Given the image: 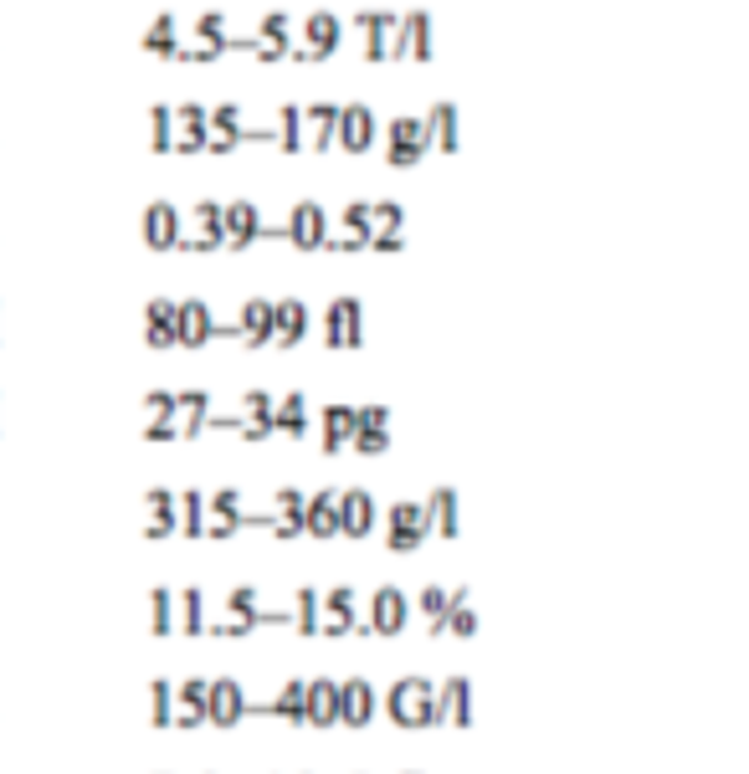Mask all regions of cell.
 <instances>
[{
  "label": "cell",
  "instance_id": "22",
  "mask_svg": "<svg viewBox=\"0 0 749 774\" xmlns=\"http://www.w3.org/2000/svg\"><path fill=\"white\" fill-rule=\"evenodd\" d=\"M380 713V693L364 677H344L339 682V723L344 728H370Z\"/></svg>",
  "mask_w": 749,
  "mask_h": 774
},
{
  "label": "cell",
  "instance_id": "24",
  "mask_svg": "<svg viewBox=\"0 0 749 774\" xmlns=\"http://www.w3.org/2000/svg\"><path fill=\"white\" fill-rule=\"evenodd\" d=\"M257 62H282L288 57V47H293V16L288 11H268L262 21H257Z\"/></svg>",
  "mask_w": 749,
  "mask_h": 774
},
{
  "label": "cell",
  "instance_id": "28",
  "mask_svg": "<svg viewBox=\"0 0 749 774\" xmlns=\"http://www.w3.org/2000/svg\"><path fill=\"white\" fill-rule=\"evenodd\" d=\"M237 339L247 349H268L272 344V298H247V303H241Z\"/></svg>",
  "mask_w": 749,
  "mask_h": 774
},
{
  "label": "cell",
  "instance_id": "6",
  "mask_svg": "<svg viewBox=\"0 0 749 774\" xmlns=\"http://www.w3.org/2000/svg\"><path fill=\"white\" fill-rule=\"evenodd\" d=\"M319 636H329V641L360 636V595L349 585L319 590Z\"/></svg>",
  "mask_w": 749,
  "mask_h": 774
},
{
  "label": "cell",
  "instance_id": "16",
  "mask_svg": "<svg viewBox=\"0 0 749 774\" xmlns=\"http://www.w3.org/2000/svg\"><path fill=\"white\" fill-rule=\"evenodd\" d=\"M313 329L303 298H272V349H298Z\"/></svg>",
  "mask_w": 749,
  "mask_h": 774
},
{
  "label": "cell",
  "instance_id": "8",
  "mask_svg": "<svg viewBox=\"0 0 749 774\" xmlns=\"http://www.w3.org/2000/svg\"><path fill=\"white\" fill-rule=\"evenodd\" d=\"M221 227H227V247L231 252H247L252 241H282V227H268L262 221V211H257V201H227L221 205Z\"/></svg>",
  "mask_w": 749,
  "mask_h": 774
},
{
  "label": "cell",
  "instance_id": "10",
  "mask_svg": "<svg viewBox=\"0 0 749 774\" xmlns=\"http://www.w3.org/2000/svg\"><path fill=\"white\" fill-rule=\"evenodd\" d=\"M323 344L329 349H360L364 344V308L360 298H334L323 308Z\"/></svg>",
  "mask_w": 749,
  "mask_h": 774
},
{
  "label": "cell",
  "instance_id": "11",
  "mask_svg": "<svg viewBox=\"0 0 749 774\" xmlns=\"http://www.w3.org/2000/svg\"><path fill=\"white\" fill-rule=\"evenodd\" d=\"M421 144H427V154L437 149V154H457L462 149V113H457L452 98H437V103L421 113Z\"/></svg>",
  "mask_w": 749,
  "mask_h": 774
},
{
  "label": "cell",
  "instance_id": "15",
  "mask_svg": "<svg viewBox=\"0 0 749 774\" xmlns=\"http://www.w3.org/2000/svg\"><path fill=\"white\" fill-rule=\"evenodd\" d=\"M216 339V313L201 298H180L174 303V349H201Z\"/></svg>",
  "mask_w": 749,
  "mask_h": 774
},
{
  "label": "cell",
  "instance_id": "40",
  "mask_svg": "<svg viewBox=\"0 0 749 774\" xmlns=\"http://www.w3.org/2000/svg\"><path fill=\"white\" fill-rule=\"evenodd\" d=\"M206 621H211V611H206V590L186 585L180 595H174V631H180V636H206Z\"/></svg>",
  "mask_w": 749,
  "mask_h": 774
},
{
  "label": "cell",
  "instance_id": "4",
  "mask_svg": "<svg viewBox=\"0 0 749 774\" xmlns=\"http://www.w3.org/2000/svg\"><path fill=\"white\" fill-rule=\"evenodd\" d=\"M227 52H257V37H231L227 16L221 11H201L196 16V47H186V62H221Z\"/></svg>",
  "mask_w": 749,
  "mask_h": 774
},
{
  "label": "cell",
  "instance_id": "53",
  "mask_svg": "<svg viewBox=\"0 0 749 774\" xmlns=\"http://www.w3.org/2000/svg\"><path fill=\"white\" fill-rule=\"evenodd\" d=\"M401 247H406V237H401V231H374L364 252H386V257H396V252H401Z\"/></svg>",
  "mask_w": 749,
  "mask_h": 774
},
{
  "label": "cell",
  "instance_id": "25",
  "mask_svg": "<svg viewBox=\"0 0 749 774\" xmlns=\"http://www.w3.org/2000/svg\"><path fill=\"white\" fill-rule=\"evenodd\" d=\"M421 513H427L431 534L462 539V497H457V487H431V497L421 503Z\"/></svg>",
  "mask_w": 749,
  "mask_h": 774
},
{
  "label": "cell",
  "instance_id": "2",
  "mask_svg": "<svg viewBox=\"0 0 749 774\" xmlns=\"http://www.w3.org/2000/svg\"><path fill=\"white\" fill-rule=\"evenodd\" d=\"M339 41H344V16L308 11L303 27H298V37H293V47H288V62H303V68H313V62H329V57L339 52Z\"/></svg>",
  "mask_w": 749,
  "mask_h": 774
},
{
  "label": "cell",
  "instance_id": "41",
  "mask_svg": "<svg viewBox=\"0 0 749 774\" xmlns=\"http://www.w3.org/2000/svg\"><path fill=\"white\" fill-rule=\"evenodd\" d=\"M144 344L174 349V298H149L144 303Z\"/></svg>",
  "mask_w": 749,
  "mask_h": 774
},
{
  "label": "cell",
  "instance_id": "7",
  "mask_svg": "<svg viewBox=\"0 0 749 774\" xmlns=\"http://www.w3.org/2000/svg\"><path fill=\"white\" fill-rule=\"evenodd\" d=\"M329 211L319 201H293L288 221H282V241L293 247V252H323V241H329Z\"/></svg>",
  "mask_w": 749,
  "mask_h": 774
},
{
  "label": "cell",
  "instance_id": "38",
  "mask_svg": "<svg viewBox=\"0 0 749 774\" xmlns=\"http://www.w3.org/2000/svg\"><path fill=\"white\" fill-rule=\"evenodd\" d=\"M144 513H149L144 539H174V534H180V523H174V493H170V487H149V493H144Z\"/></svg>",
  "mask_w": 749,
  "mask_h": 774
},
{
  "label": "cell",
  "instance_id": "26",
  "mask_svg": "<svg viewBox=\"0 0 749 774\" xmlns=\"http://www.w3.org/2000/svg\"><path fill=\"white\" fill-rule=\"evenodd\" d=\"M174 139L170 154H201L206 149V103H174Z\"/></svg>",
  "mask_w": 749,
  "mask_h": 774
},
{
  "label": "cell",
  "instance_id": "27",
  "mask_svg": "<svg viewBox=\"0 0 749 774\" xmlns=\"http://www.w3.org/2000/svg\"><path fill=\"white\" fill-rule=\"evenodd\" d=\"M170 728H180V734H190V728H206V677H186L180 687H174Z\"/></svg>",
  "mask_w": 749,
  "mask_h": 774
},
{
  "label": "cell",
  "instance_id": "54",
  "mask_svg": "<svg viewBox=\"0 0 749 774\" xmlns=\"http://www.w3.org/2000/svg\"><path fill=\"white\" fill-rule=\"evenodd\" d=\"M411 774H416V770H411Z\"/></svg>",
  "mask_w": 749,
  "mask_h": 774
},
{
  "label": "cell",
  "instance_id": "39",
  "mask_svg": "<svg viewBox=\"0 0 749 774\" xmlns=\"http://www.w3.org/2000/svg\"><path fill=\"white\" fill-rule=\"evenodd\" d=\"M319 441L323 452L339 456L354 441V405H323V421H319Z\"/></svg>",
  "mask_w": 749,
  "mask_h": 774
},
{
  "label": "cell",
  "instance_id": "31",
  "mask_svg": "<svg viewBox=\"0 0 749 774\" xmlns=\"http://www.w3.org/2000/svg\"><path fill=\"white\" fill-rule=\"evenodd\" d=\"M149 57H164V62H186V41H180V27H174V11H160L149 21V31L139 37Z\"/></svg>",
  "mask_w": 749,
  "mask_h": 774
},
{
  "label": "cell",
  "instance_id": "51",
  "mask_svg": "<svg viewBox=\"0 0 749 774\" xmlns=\"http://www.w3.org/2000/svg\"><path fill=\"white\" fill-rule=\"evenodd\" d=\"M401 227H406L401 201H370V237L374 231H401Z\"/></svg>",
  "mask_w": 749,
  "mask_h": 774
},
{
  "label": "cell",
  "instance_id": "52",
  "mask_svg": "<svg viewBox=\"0 0 749 774\" xmlns=\"http://www.w3.org/2000/svg\"><path fill=\"white\" fill-rule=\"evenodd\" d=\"M303 503H308V493L303 487H278V493H272V519H293V523H303Z\"/></svg>",
  "mask_w": 749,
  "mask_h": 774
},
{
  "label": "cell",
  "instance_id": "48",
  "mask_svg": "<svg viewBox=\"0 0 749 774\" xmlns=\"http://www.w3.org/2000/svg\"><path fill=\"white\" fill-rule=\"evenodd\" d=\"M416 611L427 615V636H442V611H447V585H421Z\"/></svg>",
  "mask_w": 749,
  "mask_h": 774
},
{
  "label": "cell",
  "instance_id": "35",
  "mask_svg": "<svg viewBox=\"0 0 749 774\" xmlns=\"http://www.w3.org/2000/svg\"><path fill=\"white\" fill-rule=\"evenodd\" d=\"M174 436L180 441H196L201 436V426H206V411H211V395L206 390H174Z\"/></svg>",
  "mask_w": 749,
  "mask_h": 774
},
{
  "label": "cell",
  "instance_id": "32",
  "mask_svg": "<svg viewBox=\"0 0 749 774\" xmlns=\"http://www.w3.org/2000/svg\"><path fill=\"white\" fill-rule=\"evenodd\" d=\"M442 636H457V641L478 636V611H472V590H468V585H452V590H447Z\"/></svg>",
  "mask_w": 749,
  "mask_h": 774
},
{
  "label": "cell",
  "instance_id": "29",
  "mask_svg": "<svg viewBox=\"0 0 749 774\" xmlns=\"http://www.w3.org/2000/svg\"><path fill=\"white\" fill-rule=\"evenodd\" d=\"M303 534L339 539V487H319V493L303 503Z\"/></svg>",
  "mask_w": 749,
  "mask_h": 774
},
{
  "label": "cell",
  "instance_id": "5",
  "mask_svg": "<svg viewBox=\"0 0 749 774\" xmlns=\"http://www.w3.org/2000/svg\"><path fill=\"white\" fill-rule=\"evenodd\" d=\"M354 27L364 31V62H406L401 47V16L396 11H360Z\"/></svg>",
  "mask_w": 749,
  "mask_h": 774
},
{
  "label": "cell",
  "instance_id": "45",
  "mask_svg": "<svg viewBox=\"0 0 749 774\" xmlns=\"http://www.w3.org/2000/svg\"><path fill=\"white\" fill-rule=\"evenodd\" d=\"M257 605H262L257 585H231L227 601H221V611H227V621H237V626H241V636H252V631H257Z\"/></svg>",
  "mask_w": 749,
  "mask_h": 774
},
{
  "label": "cell",
  "instance_id": "47",
  "mask_svg": "<svg viewBox=\"0 0 749 774\" xmlns=\"http://www.w3.org/2000/svg\"><path fill=\"white\" fill-rule=\"evenodd\" d=\"M149 631L154 636H174V590L170 585H154L149 590Z\"/></svg>",
  "mask_w": 749,
  "mask_h": 774
},
{
  "label": "cell",
  "instance_id": "34",
  "mask_svg": "<svg viewBox=\"0 0 749 774\" xmlns=\"http://www.w3.org/2000/svg\"><path fill=\"white\" fill-rule=\"evenodd\" d=\"M401 47H406V62H421L427 68L437 41H431V11H406L401 16Z\"/></svg>",
  "mask_w": 749,
  "mask_h": 774
},
{
  "label": "cell",
  "instance_id": "49",
  "mask_svg": "<svg viewBox=\"0 0 749 774\" xmlns=\"http://www.w3.org/2000/svg\"><path fill=\"white\" fill-rule=\"evenodd\" d=\"M170 139H174V113H170V103H154L149 108V149L170 154Z\"/></svg>",
  "mask_w": 749,
  "mask_h": 774
},
{
  "label": "cell",
  "instance_id": "30",
  "mask_svg": "<svg viewBox=\"0 0 749 774\" xmlns=\"http://www.w3.org/2000/svg\"><path fill=\"white\" fill-rule=\"evenodd\" d=\"M237 405H241V431H237V436L252 441V446H257V441H268L272 436V405H278V401H272L268 390H247Z\"/></svg>",
  "mask_w": 749,
  "mask_h": 774
},
{
  "label": "cell",
  "instance_id": "50",
  "mask_svg": "<svg viewBox=\"0 0 749 774\" xmlns=\"http://www.w3.org/2000/svg\"><path fill=\"white\" fill-rule=\"evenodd\" d=\"M170 707H174V682L154 677L149 682V723H154V728H170Z\"/></svg>",
  "mask_w": 749,
  "mask_h": 774
},
{
  "label": "cell",
  "instance_id": "1",
  "mask_svg": "<svg viewBox=\"0 0 749 774\" xmlns=\"http://www.w3.org/2000/svg\"><path fill=\"white\" fill-rule=\"evenodd\" d=\"M386 718L396 728H437V682L401 677L386 693Z\"/></svg>",
  "mask_w": 749,
  "mask_h": 774
},
{
  "label": "cell",
  "instance_id": "9",
  "mask_svg": "<svg viewBox=\"0 0 749 774\" xmlns=\"http://www.w3.org/2000/svg\"><path fill=\"white\" fill-rule=\"evenodd\" d=\"M427 513H421V503L416 497H401V503H390L386 513V549L390 554H411V549L427 544Z\"/></svg>",
  "mask_w": 749,
  "mask_h": 774
},
{
  "label": "cell",
  "instance_id": "44",
  "mask_svg": "<svg viewBox=\"0 0 749 774\" xmlns=\"http://www.w3.org/2000/svg\"><path fill=\"white\" fill-rule=\"evenodd\" d=\"M272 134H278L282 154H303L308 149V129H303V108L298 103H282L278 119H272Z\"/></svg>",
  "mask_w": 749,
  "mask_h": 774
},
{
  "label": "cell",
  "instance_id": "37",
  "mask_svg": "<svg viewBox=\"0 0 749 774\" xmlns=\"http://www.w3.org/2000/svg\"><path fill=\"white\" fill-rule=\"evenodd\" d=\"M272 436H288V441H303L308 436V395L293 390L272 405Z\"/></svg>",
  "mask_w": 749,
  "mask_h": 774
},
{
  "label": "cell",
  "instance_id": "42",
  "mask_svg": "<svg viewBox=\"0 0 749 774\" xmlns=\"http://www.w3.org/2000/svg\"><path fill=\"white\" fill-rule=\"evenodd\" d=\"M334 123H339V103H308L303 108V129H313V134H308V149H313V154H329V149H334Z\"/></svg>",
  "mask_w": 749,
  "mask_h": 774
},
{
  "label": "cell",
  "instance_id": "21",
  "mask_svg": "<svg viewBox=\"0 0 749 774\" xmlns=\"http://www.w3.org/2000/svg\"><path fill=\"white\" fill-rule=\"evenodd\" d=\"M360 456H380L390 452V405H354V441Z\"/></svg>",
  "mask_w": 749,
  "mask_h": 774
},
{
  "label": "cell",
  "instance_id": "23",
  "mask_svg": "<svg viewBox=\"0 0 749 774\" xmlns=\"http://www.w3.org/2000/svg\"><path fill=\"white\" fill-rule=\"evenodd\" d=\"M374 519H380V507H374V497L364 487H344L339 493V534L344 539L374 534Z\"/></svg>",
  "mask_w": 749,
  "mask_h": 774
},
{
  "label": "cell",
  "instance_id": "13",
  "mask_svg": "<svg viewBox=\"0 0 749 774\" xmlns=\"http://www.w3.org/2000/svg\"><path fill=\"white\" fill-rule=\"evenodd\" d=\"M139 237H144L149 252H174L186 237V215L174 211V201H149L144 215H139Z\"/></svg>",
  "mask_w": 749,
  "mask_h": 774
},
{
  "label": "cell",
  "instance_id": "33",
  "mask_svg": "<svg viewBox=\"0 0 749 774\" xmlns=\"http://www.w3.org/2000/svg\"><path fill=\"white\" fill-rule=\"evenodd\" d=\"M308 728H339V682L334 677L308 682Z\"/></svg>",
  "mask_w": 749,
  "mask_h": 774
},
{
  "label": "cell",
  "instance_id": "19",
  "mask_svg": "<svg viewBox=\"0 0 749 774\" xmlns=\"http://www.w3.org/2000/svg\"><path fill=\"white\" fill-rule=\"evenodd\" d=\"M370 247V201H349L339 211V227H329L323 252H364Z\"/></svg>",
  "mask_w": 749,
  "mask_h": 774
},
{
  "label": "cell",
  "instance_id": "46",
  "mask_svg": "<svg viewBox=\"0 0 749 774\" xmlns=\"http://www.w3.org/2000/svg\"><path fill=\"white\" fill-rule=\"evenodd\" d=\"M288 626H293L298 636H319V590L313 585H298L293 605H288Z\"/></svg>",
  "mask_w": 749,
  "mask_h": 774
},
{
  "label": "cell",
  "instance_id": "17",
  "mask_svg": "<svg viewBox=\"0 0 749 774\" xmlns=\"http://www.w3.org/2000/svg\"><path fill=\"white\" fill-rule=\"evenodd\" d=\"M421 160H427V144H421V119H411V113L390 119V129H386V164L411 170V164H421Z\"/></svg>",
  "mask_w": 749,
  "mask_h": 774
},
{
  "label": "cell",
  "instance_id": "36",
  "mask_svg": "<svg viewBox=\"0 0 749 774\" xmlns=\"http://www.w3.org/2000/svg\"><path fill=\"white\" fill-rule=\"evenodd\" d=\"M268 718H282L288 728H308V682L303 677L282 682L278 697L268 703Z\"/></svg>",
  "mask_w": 749,
  "mask_h": 774
},
{
  "label": "cell",
  "instance_id": "14",
  "mask_svg": "<svg viewBox=\"0 0 749 774\" xmlns=\"http://www.w3.org/2000/svg\"><path fill=\"white\" fill-rule=\"evenodd\" d=\"M247 718V693L237 677H216L206 682V723L211 728H237Z\"/></svg>",
  "mask_w": 749,
  "mask_h": 774
},
{
  "label": "cell",
  "instance_id": "3",
  "mask_svg": "<svg viewBox=\"0 0 749 774\" xmlns=\"http://www.w3.org/2000/svg\"><path fill=\"white\" fill-rule=\"evenodd\" d=\"M411 626V595L401 585H374L360 615V636H401Z\"/></svg>",
  "mask_w": 749,
  "mask_h": 774
},
{
  "label": "cell",
  "instance_id": "20",
  "mask_svg": "<svg viewBox=\"0 0 749 774\" xmlns=\"http://www.w3.org/2000/svg\"><path fill=\"white\" fill-rule=\"evenodd\" d=\"M437 728H472V682L468 677H447L437 682Z\"/></svg>",
  "mask_w": 749,
  "mask_h": 774
},
{
  "label": "cell",
  "instance_id": "12",
  "mask_svg": "<svg viewBox=\"0 0 749 774\" xmlns=\"http://www.w3.org/2000/svg\"><path fill=\"white\" fill-rule=\"evenodd\" d=\"M374 134H380V119H374L370 103H339V123H334V144L344 154H370Z\"/></svg>",
  "mask_w": 749,
  "mask_h": 774
},
{
  "label": "cell",
  "instance_id": "43",
  "mask_svg": "<svg viewBox=\"0 0 749 774\" xmlns=\"http://www.w3.org/2000/svg\"><path fill=\"white\" fill-rule=\"evenodd\" d=\"M174 523H180V539H206V493L201 487L174 493Z\"/></svg>",
  "mask_w": 749,
  "mask_h": 774
},
{
  "label": "cell",
  "instance_id": "18",
  "mask_svg": "<svg viewBox=\"0 0 749 774\" xmlns=\"http://www.w3.org/2000/svg\"><path fill=\"white\" fill-rule=\"evenodd\" d=\"M216 247H227L221 205H216V201H196V211H190V231L180 237L174 252H216Z\"/></svg>",
  "mask_w": 749,
  "mask_h": 774
}]
</instances>
